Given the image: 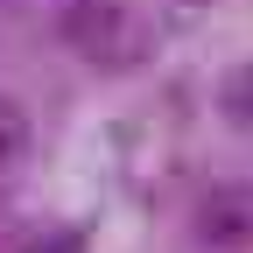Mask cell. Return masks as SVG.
I'll return each instance as SVG.
<instances>
[{
  "label": "cell",
  "instance_id": "277c9868",
  "mask_svg": "<svg viewBox=\"0 0 253 253\" xmlns=\"http://www.w3.org/2000/svg\"><path fill=\"white\" fill-rule=\"evenodd\" d=\"M28 134H36V126H28V106L0 91V162H21V155H28Z\"/></svg>",
  "mask_w": 253,
  "mask_h": 253
},
{
  "label": "cell",
  "instance_id": "3957f363",
  "mask_svg": "<svg viewBox=\"0 0 253 253\" xmlns=\"http://www.w3.org/2000/svg\"><path fill=\"white\" fill-rule=\"evenodd\" d=\"M218 113H225V126L253 134V63H239V71L218 84Z\"/></svg>",
  "mask_w": 253,
  "mask_h": 253
},
{
  "label": "cell",
  "instance_id": "6da1fadb",
  "mask_svg": "<svg viewBox=\"0 0 253 253\" xmlns=\"http://www.w3.org/2000/svg\"><path fill=\"white\" fill-rule=\"evenodd\" d=\"M63 36H71L91 63H113L134 56V7L126 0H71V14H63Z\"/></svg>",
  "mask_w": 253,
  "mask_h": 253
},
{
  "label": "cell",
  "instance_id": "7a4b0ae2",
  "mask_svg": "<svg viewBox=\"0 0 253 253\" xmlns=\"http://www.w3.org/2000/svg\"><path fill=\"white\" fill-rule=\"evenodd\" d=\"M197 232H204V246H218V253L253 246V190H246V183H218V190H204Z\"/></svg>",
  "mask_w": 253,
  "mask_h": 253
}]
</instances>
